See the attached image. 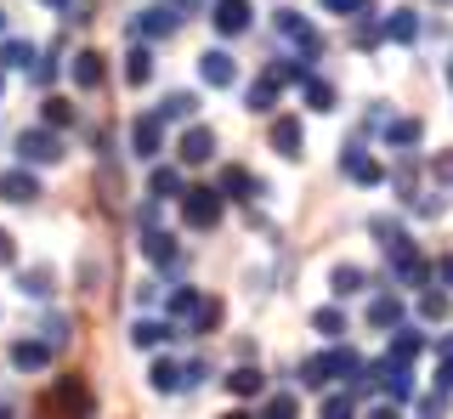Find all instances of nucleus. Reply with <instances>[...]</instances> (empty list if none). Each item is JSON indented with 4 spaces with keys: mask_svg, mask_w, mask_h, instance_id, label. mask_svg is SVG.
Wrapping results in <instances>:
<instances>
[{
    "mask_svg": "<svg viewBox=\"0 0 453 419\" xmlns=\"http://www.w3.org/2000/svg\"><path fill=\"white\" fill-rule=\"evenodd\" d=\"M18 153H23L28 171H35V164H57V159H63V136L46 131V125H40V131H23L18 136Z\"/></svg>",
    "mask_w": 453,
    "mask_h": 419,
    "instance_id": "obj_3",
    "label": "nucleus"
},
{
    "mask_svg": "<svg viewBox=\"0 0 453 419\" xmlns=\"http://www.w3.org/2000/svg\"><path fill=\"white\" fill-rule=\"evenodd\" d=\"M136 40H170L181 29V11H170V6H148V11H136Z\"/></svg>",
    "mask_w": 453,
    "mask_h": 419,
    "instance_id": "obj_5",
    "label": "nucleus"
},
{
    "mask_svg": "<svg viewBox=\"0 0 453 419\" xmlns=\"http://www.w3.org/2000/svg\"><path fill=\"white\" fill-rule=\"evenodd\" d=\"M131 148L142 153V159H159V148H165V119L159 114H142L131 125Z\"/></svg>",
    "mask_w": 453,
    "mask_h": 419,
    "instance_id": "obj_9",
    "label": "nucleus"
},
{
    "mask_svg": "<svg viewBox=\"0 0 453 419\" xmlns=\"http://www.w3.org/2000/svg\"><path fill=\"white\" fill-rule=\"evenodd\" d=\"M216 193L221 199H255V181L244 164H221V181H216Z\"/></svg>",
    "mask_w": 453,
    "mask_h": 419,
    "instance_id": "obj_16",
    "label": "nucleus"
},
{
    "mask_svg": "<svg viewBox=\"0 0 453 419\" xmlns=\"http://www.w3.org/2000/svg\"><path fill=\"white\" fill-rule=\"evenodd\" d=\"M198 306H204V295H198V289H193V284H181V289H176V295H170V317H193V312H198Z\"/></svg>",
    "mask_w": 453,
    "mask_h": 419,
    "instance_id": "obj_33",
    "label": "nucleus"
},
{
    "mask_svg": "<svg viewBox=\"0 0 453 419\" xmlns=\"http://www.w3.org/2000/svg\"><path fill=\"white\" fill-rule=\"evenodd\" d=\"M368 419H403V414H396L391 402H386V408H374V414H368Z\"/></svg>",
    "mask_w": 453,
    "mask_h": 419,
    "instance_id": "obj_49",
    "label": "nucleus"
},
{
    "mask_svg": "<svg viewBox=\"0 0 453 419\" xmlns=\"http://www.w3.org/2000/svg\"><path fill=\"white\" fill-rule=\"evenodd\" d=\"M323 419H357V408H351V397H323Z\"/></svg>",
    "mask_w": 453,
    "mask_h": 419,
    "instance_id": "obj_43",
    "label": "nucleus"
},
{
    "mask_svg": "<svg viewBox=\"0 0 453 419\" xmlns=\"http://www.w3.org/2000/svg\"><path fill=\"white\" fill-rule=\"evenodd\" d=\"M226 391H233V397H261V391H266V374L244 362V369H233V374H226Z\"/></svg>",
    "mask_w": 453,
    "mask_h": 419,
    "instance_id": "obj_22",
    "label": "nucleus"
},
{
    "mask_svg": "<svg viewBox=\"0 0 453 419\" xmlns=\"http://www.w3.org/2000/svg\"><path fill=\"white\" fill-rule=\"evenodd\" d=\"M250 0H216V6H210V23H216L221 34H244L250 29Z\"/></svg>",
    "mask_w": 453,
    "mask_h": 419,
    "instance_id": "obj_10",
    "label": "nucleus"
},
{
    "mask_svg": "<svg viewBox=\"0 0 453 419\" xmlns=\"http://www.w3.org/2000/svg\"><path fill=\"white\" fill-rule=\"evenodd\" d=\"M266 142H273L278 159H301V148H306L301 119H295V114H278V119H273V131H266Z\"/></svg>",
    "mask_w": 453,
    "mask_h": 419,
    "instance_id": "obj_4",
    "label": "nucleus"
},
{
    "mask_svg": "<svg viewBox=\"0 0 453 419\" xmlns=\"http://www.w3.org/2000/svg\"><path fill=\"white\" fill-rule=\"evenodd\" d=\"M103 80H108L103 51H80V57H74V86H80V91H96Z\"/></svg>",
    "mask_w": 453,
    "mask_h": 419,
    "instance_id": "obj_17",
    "label": "nucleus"
},
{
    "mask_svg": "<svg viewBox=\"0 0 453 419\" xmlns=\"http://www.w3.org/2000/svg\"><path fill=\"white\" fill-rule=\"evenodd\" d=\"M380 40H386L380 23H357V46H380Z\"/></svg>",
    "mask_w": 453,
    "mask_h": 419,
    "instance_id": "obj_45",
    "label": "nucleus"
},
{
    "mask_svg": "<svg viewBox=\"0 0 453 419\" xmlns=\"http://www.w3.org/2000/svg\"><path fill=\"white\" fill-rule=\"evenodd\" d=\"M148 193H153V199H181V193H188V187H181V176L170 171V164H159V171L148 176Z\"/></svg>",
    "mask_w": 453,
    "mask_h": 419,
    "instance_id": "obj_26",
    "label": "nucleus"
},
{
    "mask_svg": "<svg viewBox=\"0 0 453 419\" xmlns=\"http://www.w3.org/2000/svg\"><path fill=\"white\" fill-rule=\"evenodd\" d=\"M419 136H425L419 119H391V125H386V148H396V153H414Z\"/></svg>",
    "mask_w": 453,
    "mask_h": 419,
    "instance_id": "obj_18",
    "label": "nucleus"
},
{
    "mask_svg": "<svg viewBox=\"0 0 453 419\" xmlns=\"http://www.w3.org/2000/svg\"><path fill=\"white\" fill-rule=\"evenodd\" d=\"M35 63V40H0V68H28Z\"/></svg>",
    "mask_w": 453,
    "mask_h": 419,
    "instance_id": "obj_28",
    "label": "nucleus"
},
{
    "mask_svg": "<svg viewBox=\"0 0 453 419\" xmlns=\"http://www.w3.org/2000/svg\"><path fill=\"white\" fill-rule=\"evenodd\" d=\"M431 176H436V181H453V148H448V153H436V159H431Z\"/></svg>",
    "mask_w": 453,
    "mask_h": 419,
    "instance_id": "obj_44",
    "label": "nucleus"
},
{
    "mask_svg": "<svg viewBox=\"0 0 453 419\" xmlns=\"http://www.w3.org/2000/svg\"><path fill=\"white\" fill-rule=\"evenodd\" d=\"M221 204L226 199H221L216 187H188V193H181V221H188L193 232H210L221 221Z\"/></svg>",
    "mask_w": 453,
    "mask_h": 419,
    "instance_id": "obj_2",
    "label": "nucleus"
},
{
    "mask_svg": "<svg viewBox=\"0 0 453 419\" xmlns=\"http://www.w3.org/2000/svg\"><path fill=\"white\" fill-rule=\"evenodd\" d=\"M0 91H6V68H0Z\"/></svg>",
    "mask_w": 453,
    "mask_h": 419,
    "instance_id": "obj_52",
    "label": "nucleus"
},
{
    "mask_svg": "<svg viewBox=\"0 0 453 419\" xmlns=\"http://www.w3.org/2000/svg\"><path fill=\"white\" fill-rule=\"evenodd\" d=\"M380 380H386V391H391V397L396 402H408V397H414V374H408V362H380Z\"/></svg>",
    "mask_w": 453,
    "mask_h": 419,
    "instance_id": "obj_19",
    "label": "nucleus"
},
{
    "mask_svg": "<svg viewBox=\"0 0 453 419\" xmlns=\"http://www.w3.org/2000/svg\"><path fill=\"white\" fill-rule=\"evenodd\" d=\"M0 199H6V204H35L40 199V176L28 171V164L6 171V176H0Z\"/></svg>",
    "mask_w": 453,
    "mask_h": 419,
    "instance_id": "obj_8",
    "label": "nucleus"
},
{
    "mask_svg": "<svg viewBox=\"0 0 453 419\" xmlns=\"http://www.w3.org/2000/svg\"><path fill=\"white\" fill-rule=\"evenodd\" d=\"M198 80H204L210 91H226L238 80V68H233V57H226V51H204V57H198Z\"/></svg>",
    "mask_w": 453,
    "mask_h": 419,
    "instance_id": "obj_12",
    "label": "nucleus"
},
{
    "mask_svg": "<svg viewBox=\"0 0 453 419\" xmlns=\"http://www.w3.org/2000/svg\"><path fill=\"white\" fill-rule=\"evenodd\" d=\"M329 289H334L340 301H346L351 289H363V267H334V272H329Z\"/></svg>",
    "mask_w": 453,
    "mask_h": 419,
    "instance_id": "obj_35",
    "label": "nucleus"
},
{
    "mask_svg": "<svg viewBox=\"0 0 453 419\" xmlns=\"http://www.w3.org/2000/svg\"><path fill=\"white\" fill-rule=\"evenodd\" d=\"M23 295H35V301H46V295H51V272H46V267H35V272H23Z\"/></svg>",
    "mask_w": 453,
    "mask_h": 419,
    "instance_id": "obj_40",
    "label": "nucleus"
},
{
    "mask_svg": "<svg viewBox=\"0 0 453 419\" xmlns=\"http://www.w3.org/2000/svg\"><path fill=\"white\" fill-rule=\"evenodd\" d=\"M419 352H425V334H419V329H396V340H391L386 357H391V362H414Z\"/></svg>",
    "mask_w": 453,
    "mask_h": 419,
    "instance_id": "obj_24",
    "label": "nucleus"
},
{
    "mask_svg": "<svg viewBox=\"0 0 453 419\" xmlns=\"http://www.w3.org/2000/svg\"><path fill=\"white\" fill-rule=\"evenodd\" d=\"M12 261H18V244H12V232L0 227V267H12Z\"/></svg>",
    "mask_w": 453,
    "mask_h": 419,
    "instance_id": "obj_46",
    "label": "nucleus"
},
{
    "mask_svg": "<svg viewBox=\"0 0 453 419\" xmlns=\"http://www.w3.org/2000/svg\"><path fill=\"white\" fill-rule=\"evenodd\" d=\"M301 86H306V103H311V108H318V114H329V108H334V86H329V80H318V74H306V80H301Z\"/></svg>",
    "mask_w": 453,
    "mask_h": 419,
    "instance_id": "obj_30",
    "label": "nucleus"
},
{
    "mask_svg": "<svg viewBox=\"0 0 453 419\" xmlns=\"http://www.w3.org/2000/svg\"><path fill=\"white\" fill-rule=\"evenodd\" d=\"M323 11H329V18H368L374 0H323Z\"/></svg>",
    "mask_w": 453,
    "mask_h": 419,
    "instance_id": "obj_37",
    "label": "nucleus"
},
{
    "mask_svg": "<svg viewBox=\"0 0 453 419\" xmlns=\"http://www.w3.org/2000/svg\"><path fill=\"white\" fill-rule=\"evenodd\" d=\"M12 369H23V374H35V369H46L51 362V346L46 340H12Z\"/></svg>",
    "mask_w": 453,
    "mask_h": 419,
    "instance_id": "obj_14",
    "label": "nucleus"
},
{
    "mask_svg": "<svg viewBox=\"0 0 453 419\" xmlns=\"http://www.w3.org/2000/svg\"><path fill=\"white\" fill-rule=\"evenodd\" d=\"M340 171L357 181V187H380V181H386V164H380L374 153H363V148H346V153H340Z\"/></svg>",
    "mask_w": 453,
    "mask_h": 419,
    "instance_id": "obj_6",
    "label": "nucleus"
},
{
    "mask_svg": "<svg viewBox=\"0 0 453 419\" xmlns=\"http://www.w3.org/2000/svg\"><path fill=\"white\" fill-rule=\"evenodd\" d=\"M311 329L340 340V334H346V312H340V306H318V312H311Z\"/></svg>",
    "mask_w": 453,
    "mask_h": 419,
    "instance_id": "obj_29",
    "label": "nucleus"
},
{
    "mask_svg": "<svg viewBox=\"0 0 453 419\" xmlns=\"http://www.w3.org/2000/svg\"><path fill=\"white\" fill-rule=\"evenodd\" d=\"M261 419H301V402H295V397H273Z\"/></svg>",
    "mask_w": 453,
    "mask_h": 419,
    "instance_id": "obj_42",
    "label": "nucleus"
},
{
    "mask_svg": "<svg viewBox=\"0 0 453 419\" xmlns=\"http://www.w3.org/2000/svg\"><path fill=\"white\" fill-rule=\"evenodd\" d=\"M436 385L453 391V352H442V374H436Z\"/></svg>",
    "mask_w": 453,
    "mask_h": 419,
    "instance_id": "obj_47",
    "label": "nucleus"
},
{
    "mask_svg": "<svg viewBox=\"0 0 453 419\" xmlns=\"http://www.w3.org/2000/svg\"><path fill=\"white\" fill-rule=\"evenodd\" d=\"M40 119H46V131H68V125H74V103H68V96H46V103H40Z\"/></svg>",
    "mask_w": 453,
    "mask_h": 419,
    "instance_id": "obj_23",
    "label": "nucleus"
},
{
    "mask_svg": "<svg viewBox=\"0 0 453 419\" xmlns=\"http://www.w3.org/2000/svg\"><path fill=\"white\" fill-rule=\"evenodd\" d=\"M193 91H170L165 103H159V119H193Z\"/></svg>",
    "mask_w": 453,
    "mask_h": 419,
    "instance_id": "obj_31",
    "label": "nucleus"
},
{
    "mask_svg": "<svg viewBox=\"0 0 453 419\" xmlns=\"http://www.w3.org/2000/svg\"><path fill=\"white\" fill-rule=\"evenodd\" d=\"M221 419H255V414H244V408H233V414H221Z\"/></svg>",
    "mask_w": 453,
    "mask_h": 419,
    "instance_id": "obj_50",
    "label": "nucleus"
},
{
    "mask_svg": "<svg viewBox=\"0 0 453 419\" xmlns=\"http://www.w3.org/2000/svg\"><path fill=\"white\" fill-rule=\"evenodd\" d=\"M125 80H131V86H148V80H153V51L148 46H131V57H125Z\"/></svg>",
    "mask_w": 453,
    "mask_h": 419,
    "instance_id": "obj_27",
    "label": "nucleus"
},
{
    "mask_svg": "<svg viewBox=\"0 0 453 419\" xmlns=\"http://www.w3.org/2000/svg\"><path fill=\"white\" fill-rule=\"evenodd\" d=\"M210 153H216V131H210V125H188L181 142H176V159L181 164H210Z\"/></svg>",
    "mask_w": 453,
    "mask_h": 419,
    "instance_id": "obj_7",
    "label": "nucleus"
},
{
    "mask_svg": "<svg viewBox=\"0 0 453 419\" xmlns=\"http://www.w3.org/2000/svg\"><path fill=\"white\" fill-rule=\"evenodd\" d=\"M396 278H403V284H431V267H425L419 255H403L396 261Z\"/></svg>",
    "mask_w": 453,
    "mask_h": 419,
    "instance_id": "obj_39",
    "label": "nucleus"
},
{
    "mask_svg": "<svg viewBox=\"0 0 453 419\" xmlns=\"http://www.w3.org/2000/svg\"><path fill=\"white\" fill-rule=\"evenodd\" d=\"M436 272H442V284L453 289V255H442V267H436Z\"/></svg>",
    "mask_w": 453,
    "mask_h": 419,
    "instance_id": "obj_48",
    "label": "nucleus"
},
{
    "mask_svg": "<svg viewBox=\"0 0 453 419\" xmlns=\"http://www.w3.org/2000/svg\"><path fill=\"white\" fill-rule=\"evenodd\" d=\"M221 317H226V306H221V301H204V306L193 312V329L210 334V329H221Z\"/></svg>",
    "mask_w": 453,
    "mask_h": 419,
    "instance_id": "obj_38",
    "label": "nucleus"
},
{
    "mask_svg": "<svg viewBox=\"0 0 453 419\" xmlns=\"http://www.w3.org/2000/svg\"><path fill=\"white\" fill-rule=\"evenodd\" d=\"M368 232H374V239H380V249H386V255H391V261H403V255H414V239H408V232H403V227H396V221H386V216H374V221H368Z\"/></svg>",
    "mask_w": 453,
    "mask_h": 419,
    "instance_id": "obj_11",
    "label": "nucleus"
},
{
    "mask_svg": "<svg viewBox=\"0 0 453 419\" xmlns=\"http://www.w3.org/2000/svg\"><path fill=\"white\" fill-rule=\"evenodd\" d=\"M40 414H46V419H91V414H96V402H91V391H85L80 374H63Z\"/></svg>",
    "mask_w": 453,
    "mask_h": 419,
    "instance_id": "obj_1",
    "label": "nucleus"
},
{
    "mask_svg": "<svg viewBox=\"0 0 453 419\" xmlns=\"http://www.w3.org/2000/svg\"><path fill=\"white\" fill-rule=\"evenodd\" d=\"M46 6H57V11H68V6H74V0H46Z\"/></svg>",
    "mask_w": 453,
    "mask_h": 419,
    "instance_id": "obj_51",
    "label": "nucleus"
},
{
    "mask_svg": "<svg viewBox=\"0 0 453 419\" xmlns=\"http://www.w3.org/2000/svg\"><path fill=\"white\" fill-rule=\"evenodd\" d=\"M380 29H386V40H396V46H414L419 40V11H408V6H396L386 23H380Z\"/></svg>",
    "mask_w": 453,
    "mask_h": 419,
    "instance_id": "obj_15",
    "label": "nucleus"
},
{
    "mask_svg": "<svg viewBox=\"0 0 453 419\" xmlns=\"http://www.w3.org/2000/svg\"><path fill=\"white\" fill-rule=\"evenodd\" d=\"M419 317H425V324H442V317H448V295H442V289H425V295H419Z\"/></svg>",
    "mask_w": 453,
    "mask_h": 419,
    "instance_id": "obj_36",
    "label": "nucleus"
},
{
    "mask_svg": "<svg viewBox=\"0 0 453 419\" xmlns=\"http://www.w3.org/2000/svg\"><path fill=\"white\" fill-rule=\"evenodd\" d=\"M368 324H374V329H396V324H403V301H396V295H380L374 306H368Z\"/></svg>",
    "mask_w": 453,
    "mask_h": 419,
    "instance_id": "obj_25",
    "label": "nucleus"
},
{
    "mask_svg": "<svg viewBox=\"0 0 453 419\" xmlns=\"http://www.w3.org/2000/svg\"><path fill=\"white\" fill-rule=\"evenodd\" d=\"M278 91H283V80L278 74H261L250 86V108H255V114H273V108H278Z\"/></svg>",
    "mask_w": 453,
    "mask_h": 419,
    "instance_id": "obj_21",
    "label": "nucleus"
},
{
    "mask_svg": "<svg viewBox=\"0 0 453 419\" xmlns=\"http://www.w3.org/2000/svg\"><path fill=\"white\" fill-rule=\"evenodd\" d=\"M131 340L142 346V352H153L159 340H170V324H153V317H142V324L131 329Z\"/></svg>",
    "mask_w": 453,
    "mask_h": 419,
    "instance_id": "obj_32",
    "label": "nucleus"
},
{
    "mask_svg": "<svg viewBox=\"0 0 453 419\" xmlns=\"http://www.w3.org/2000/svg\"><path fill=\"white\" fill-rule=\"evenodd\" d=\"M278 34H289L295 46L306 51V57H318V46H323L318 29H311V23H301V11H278Z\"/></svg>",
    "mask_w": 453,
    "mask_h": 419,
    "instance_id": "obj_13",
    "label": "nucleus"
},
{
    "mask_svg": "<svg viewBox=\"0 0 453 419\" xmlns=\"http://www.w3.org/2000/svg\"><path fill=\"white\" fill-rule=\"evenodd\" d=\"M142 249H148V261L153 267H176V239L159 227H148V239H142Z\"/></svg>",
    "mask_w": 453,
    "mask_h": 419,
    "instance_id": "obj_20",
    "label": "nucleus"
},
{
    "mask_svg": "<svg viewBox=\"0 0 453 419\" xmlns=\"http://www.w3.org/2000/svg\"><path fill=\"white\" fill-rule=\"evenodd\" d=\"M0 34H6V11H0Z\"/></svg>",
    "mask_w": 453,
    "mask_h": 419,
    "instance_id": "obj_53",
    "label": "nucleus"
},
{
    "mask_svg": "<svg viewBox=\"0 0 453 419\" xmlns=\"http://www.w3.org/2000/svg\"><path fill=\"white\" fill-rule=\"evenodd\" d=\"M96 193H103V204L113 210V204H119V193H125V181H113V171L103 164V171H96Z\"/></svg>",
    "mask_w": 453,
    "mask_h": 419,
    "instance_id": "obj_41",
    "label": "nucleus"
},
{
    "mask_svg": "<svg viewBox=\"0 0 453 419\" xmlns=\"http://www.w3.org/2000/svg\"><path fill=\"white\" fill-rule=\"evenodd\" d=\"M148 380H153V391H181V369H176L170 357H159V362H153V374H148Z\"/></svg>",
    "mask_w": 453,
    "mask_h": 419,
    "instance_id": "obj_34",
    "label": "nucleus"
},
{
    "mask_svg": "<svg viewBox=\"0 0 453 419\" xmlns=\"http://www.w3.org/2000/svg\"><path fill=\"white\" fill-rule=\"evenodd\" d=\"M448 86H453V63H448Z\"/></svg>",
    "mask_w": 453,
    "mask_h": 419,
    "instance_id": "obj_54",
    "label": "nucleus"
}]
</instances>
